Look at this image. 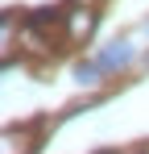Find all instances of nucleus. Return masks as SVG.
<instances>
[{
	"mask_svg": "<svg viewBox=\"0 0 149 154\" xmlns=\"http://www.w3.org/2000/svg\"><path fill=\"white\" fill-rule=\"evenodd\" d=\"M133 58H137V46H133L128 38H116V42L99 46V54H95V63L104 67V75H108V71H124Z\"/></svg>",
	"mask_w": 149,
	"mask_h": 154,
	"instance_id": "1",
	"label": "nucleus"
},
{
	"mask_svg": "<svg viewBox=\"0 0 149 154\" xmlns=\"http://www.w3.org/2000/svg\"><path fill=\"white\" fill-rule=\"evenodd\" d=\"M99 75H104V67H99L95 58L74 67V83H79V88H95V83H99Z\"/></svg>",
	"mask_w": 149,
	"mask_h": 154,
	"instance_id": "2",
	"label": "nucleus"
}]
</instances>
